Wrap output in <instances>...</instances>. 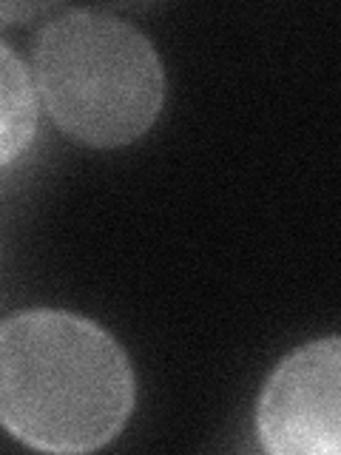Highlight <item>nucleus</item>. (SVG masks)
Masks as SVG:
<instances>
[{"instance_id":"2","label":"nucleus","mask_w":341,"mask_h":455,"mask_svg":"<svg viewBox=\"0 0 341 455\" xmlns=\"http://www.w3.org/2000/svg\"><path fill=\"white\" fill-rule=\"evenodd\" d=\"M32 77L60 132L97 148L139 140L165 103V68L154 43L106 12L68 9L43 26Z\"/></svg>"},{"instance_id":"1","label":"nucleus","mask_w":341,"mask_h":455,"mask_svg":"<svg viewBox=\"0 0 341 455\" xmlns=\"http://www.w3.org/2000/svg\"><path fill=\"white\" fill-rule=\"evenodd\" d=\"M137 402L123 345L68 310L0 322V427L43 452H91L114 441Z\"/></svg>"},{"instance_id":"4","label":"nucleus","mask_w":341,"mask_h":455,"mask_svg":"<svg viewBox=\"0 0 341 455\" xmlns=\"http://www.w3.org/2000/svg\"><path fill=\"white\" fill-rule=\"evenodd\" d=\"M37 134V85L28 66L0 40V168L14 163Z\"/></svg>"},{"instance_id":"3","label":"nucleus","mask_w":341,"mask_h":455,"mask_svg":"<svg viewBox=\"0 0 341 455\" xmlns=\"http://www.w3.org/2000/svg\"><path fill=\"white\" fill-rule=\"evenodd\" d=\"M341 341L327 336L284 355L270 373L256 433L274 455H338L341 450Z\"/></svg>"}]
</instances>
